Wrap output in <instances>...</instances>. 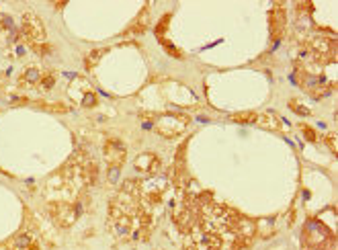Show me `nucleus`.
Listing matches in <instances>:
<instances>
[{"label": "nucleus", "instance_id": "obj_5", "mask_svg": "<svg viewBox=\"0 0 338 250\" xmlns=\"http://www.w3.org/2000/svg\"><path fill=\"white\" fill-rule=\"evenodd\" d=\"M103 156H105V162H107L109 166L121 168L125 158H127V148H125V144L121 142V139L111 137L103 144Z\"/></svg>", "mask_w": 338, "mask_h": 250}, {"label": "nucleus", "instance_id": "obj_14", "mask_svg": "<svg viewBox=\"0 0 338 250\" xmlns=\"http://www.w3.org/2000/svg\"><path fill=\"white\" fill-rule=\"evenodd\" d=\"M140 187H142V182L137 181V179H127V181L121 184V193L131 195V197H137V199H140Z\"/></svg>", "mask_w": 338, "mask_h": 250}, {"label": "nucleus", "instance_id": "obj_3", "mask_svg": "<svg viewBox=\"0 0 338 250\" xmlns=\"http://www.w3.org/2000/svg\"><path fill=\"white\" fill-rule=\"evenodd\" d=\"M47 213L58 227H70L74 222L78 220L82 213L80 203H70V201H49L47 203Z\"/></svg>", "mask_w": 338, "mask_h": 250}, {"label": "nucleus", "instance_id": "obj_29", "mask_svg": "<svg viewBox=\"0 0 338 250\" xmlns=\"http://www.w3.org/2000/svg\"><path fill=\"white\" fill-rule=\"evenodd\" d=\"M185 250H197V246L191 244V242H187V244H185Z\"/></svg>", "mask_w": 338, "mask_h": 250}, {"label": "nucleus", "instance_id": "obj_11", "mask_svg": "<svg viewBox=\"0 0 338 250\" xmlns=\"http://www.w3.org/2000/svg\"><path fill=\"white\" fill-rule=\"evenodd\" d=\"M148 25H150V6L146 4V6L142 8V13L137 15V19L133 21L131 27H129L127 31H125V33H131V35H142L144 31L148 29Z\"/></svg>", "mask_w": 338, "mask_h": 250}, {"label": "nucleus", "instance_id": "obj_2", "mask_svg": "<svg viewBox=\"0 0 338 250\" xmlns=\"http://www.w3.org/2000/svg\"><path fill=\"white\" fill-rule=\"evenodd\" d=\"M189 123H191V117L185 115V113H166V115L156 117L154 129H156L158 136L172 139V137L181 136Z\"/></svg>", "mask_w": 338, "mask_h": 250}, {"label": "nucleus", "instance_id": "obj_9", "mask_svg": "<svg viewBox=\"0 0 338 250\" xmlns=\"http://www.w3.org/2000/svg\"><path fill=\"white\" fill-rule=\"evenodd\" d=\"M80 177H82L84 187H92V184L99 181V164H94L92 160L86 158L80 164Z\"/></svg>", "mask_w": 338, "mask_h": 250}, {"label": "nucleus", "instance_id": "obj_6", "mask_svg": "<svg viewBox=\"0 0 338 250\" xmlns=\"http://www.w3.org/2000/svg\"><path fill=\"white\" fill-rule=\"evenodd\" d=\"M269 27H271V41L277 43L283 39L285 29H287V13H285V2L273 4V10L269 15Z\"/></svg>", "mask_w": 338, "mask_h": 250}, {"label": "nucleus", "instance_id": "obj_17", "mask_svg": "<svg viewBox=\"0 0 338 250\" xmlns=\"http://www.w3.org/2000/svg\"><path fill=\"white\" fill-rule=\"evenodd\" d=\"M35 107L45 109V111H49V113H68L70 111V107L64 105V103H35Z\"/></svg>", "mask_w": 338, "mask_h": 250}, {"label": "nucleus", "instance_id": "obj_26", "mask_svg": "<svg viewBox=\"0 0 338 250\" xmlns=\"http://www.w3.org/2000/svg\"><path fill=\"white\" fill-rule=\"evenodd\" d=\"M324 142H326V146L330 148V152H332V154H336V152H338V144H336V134H328V136L324 137Z\"/></svg>", "mask_w": 338, "mask_h": 250}, {"label": "nucleus", "instance_id": "obj_25", "mask_svg": "<svg viewBox=\"0 0 338 250\" xmlns=\"http://www.w3.org/2000/svg\"><path fill=\"white\" fill-rule=\"evenodd\" d=\"M299 129H301V134H303V137L308 139V142H316V137H318V136H316V132H314V129H312L310 125L301 123V125H299Z\"/></svg>", "mask_w": 338, "mask_h": 250}, {"label": "nucleus", "instance_id": "obj_24", "mask_svg": "<svg viewBox=\"0 0 338 250\" xmlns=\"http://www.w3.org/2000/svg\"><path fill=\"white\" fill-rule=\"evenodd\" d=\"M97 105V94H94L92 91H88L86 94L82 96V107H86V109H90V107H94Z\"/></svg>", "mask_w": 338, "mask_h": 250}, {"label": "nucleus", "instance_id": "obj_10", "mask_svg": "<svg viewBox=\"0 0 338 250\" xmlns=\"http://www.w3.org/2000/svg\"><path fill=\"white\" fill-rule=\"evenodd\" d=\"M256 127L260 129H269V132H281V119L273 113H256V121H254Z\"/></svg>", "mask_w": 338, "mask_h": 250}, {"label": "nucleus", "instance_id": "obj_20", "mask_svg": "<svg viewBox=\"0 0 338 250\" xmlns=\"http://www.w3.org/2000/svg\"><path fill=\"white\" fill-rule=\"evenodd\" d=\"M230 119L234 123H244L246 125V123H254L256 121V113H250V111H246V113H234Z\"/></svg>", "mask_w": 338, "mask_h": 250}, {"label": "nucleus", "instance_id": "obj_8", "mask_svg": "<svg viewBox=\"0 0 338 250\" xmlns=\"http://www.w3.org/2000/svg\"><path fill=\"white\" fill-rule=\"evenodd\" d=\"M133 166L140 172H144V175H148V177H156L158 172L162 170V162L156 154H142V156L135 158Z\"/></svg>", "mask_w": 338, "mask_h": 250}, {"label": "nucleus", "instance_id": "obj_1", "mask_svg": "<svg viewBox=\"0 0 338 250\" xmlns=\"http://www.w3.org/2000/svg\"><path fill=\"white\" fill-rule=\"evenodd\" d=\"M303 250H336V236L318 217H310L301 230Z\"/></svg>", "mask_w": 338, "mask_h": 250}, {"label": "nucleus", "instance_id": "obj_16", "mask_svg": "<svg viewBox=\"0 0 338 250\" xmlns=\"http://www.w3.org/2000/svg\"><path fill=\"white\" fill-rule=\"evenodd\" d=\"M54 84H56V72H43V76H41V80L37 84V89L41 92H47L54 89Z\"/></svg>", "mask_w": 338, "mask_h": 250}, {"label": "nucleus", "instance_id": "obj_19", "mask_svg": "<svg viewBox=\"0 0 338 250\" xmlns=\"http://www.w3.org/2000/svg\"><path fill=\"white\" fill-rule=\"evenodd\" d=\"M170 19H172V15H164L160 21H158V25H156V37L158 39H164L166 31H168V25H170Z\"/></svg>", "mask_w": 338, "mask_h": 250}, {"label": "nucleus", "instance_id": "obj_23", "mask_svg": "<svg viewBox=\"0 0 338 250\" xmlns=\"http://www.w3.org/2000/svg\"><path fill=\"white\" fill-rule=\"evenodd\" d=\"M250 246H252V240L240 238V236H236V240L232 242V250H250Z\"/></svg>", "mask_w": 338, "mask_h": 250}, {"label": "nucleus", "instance_id": "obj_28", "mask_svg": "<svg viewBox=\"0 0 338 250\" xmlns=\"http://www.w3.org/2000/svg\"><path fill=\"white\" fill-rule=\"evenodd\" d=\"M29 103V99H17V101H13V105H27Z\"/></svg>", "mask_w": 338, "mask_h": 250}, {"label": "nucleus", "instance_id": "obj_18", "mask_svg": "<svg viewBox=\"0 0 338 250\" xmlns=\"http://www.w3.org/2000/svg\"><path fill=\"white\" fill-rule=\"evenodd\" d=\"M158 41H160V45L164 47V51L168 53V56H172V58H176V60H183V58H185V53L178 49V47H174L166 37H164V39H158Z\"/></svg>", "mask_w": 338, "mask_h": 250}, {"label": "nucleus", "instance_id": "obj_13", "mask_svg": "<svg viewBox=\"0 0 338 250\" xmlns=\"http://www.w3.org/2000/svg\"><path fill=\"white\" fill-rule=\"evenodd\" d=\"M201 242L207 250H221L224 248V238L219 232H201Z\"/></svg>", "mask_w": 338, "mask_h": 250}, {"label": "nucleus", "instance_id": "obj_7", "mask_svg": "<svg viewBox=\"0 0 338 250\" xmlns=\"http://www.w3.org/2000/svg\"><path fill=\"white\" fill-rule=\"evenodd\" d=\"M172 220H174L176 227H178V230H181L183 234H191V232H195V227H197L199 215H197L191 207H187L185 203H181V205H178V207L174 209Z\"/></svg>", "mask_w": 338, "mask_h": 250}, {"label": "nucleus", "instance_id": "obj_21", "mask_svg": "<svg viewBox=\"0 0 338 250\" xmlns=\"http://www.w3.org/2000/svg\"><path fill=\"white\" fill-rule=\"evenodd\" d=\"M295 13L299 15V19L312 17V13H314V4H312V2H297V4H295Z\"/></svg>", "mask_w": 338, "mask_h": 250}, {"label": "nucleus", "instance_id": "obj_4", "mask_svg": "<svg viewBox=\"0 0 338 250\" xmlns=\"http://www.w3.org/2000/svg\"><path fill=\"white\" fill-rule=\"evenodd\" d=\"M21 33L27 39V43L31 47L33 45H41L45 43L47 35H45V27L41 23V19L35 13H25L23 19H21Z\"/></svg>", "mask_w": 338, "mask_h": 250}, {"label": "nucleus", "instance_id": "obj_15", "mask_svg": "<svg viewBox=\"0 0 338 250\" xmlns=\"http://www.w3.org/2000/svg\"><path fill=\"white\" fill-rule=\"evenodd\" d=\"M105 53H107V47H101V49H92V51H88V53H86V58H84V66H86L88 70L94 68V66H97V62L105 56Z\"/></svg>", "mask_w": 338, "mask_h": 250}, {"label": "nucleus", "instance_id": "obj_27", "mask_svg": "<svg viewBox=\"0 0 338 250\" xmlns=\"http://www.w3.org/2000/svg\"><path fill=\"white\" fill-rule=\"evenodd\" d=\"M119 170H121V168H115V166H109V181H111V182H115V181H117V179H119Z\"/></svg>", "mask_w": 338, "mask_h": 250}, {"label": "nucleus", "instance_id": "obj_22", "mask_svg": "<svg viewBox=\"0 0 338 250\" xmlns=\"http://www.w3.org/2000/svg\"><path fill=\"white\" fill-rule=\"evenodd\" d=\"M289 109H291V111H295L297 115H301V117H308V115H312V111H310L308 107L301 105L299 101H293V99L289 101Z\"/></svg>", "mask_w": 338, "mask_h": 250}, {"label": "nucleus", "instance_id": "obj_12", "mask_svg": "<svg viewBox=\"0 0 338 250\" xmlns=\"http://www.w3.org/2000/svg\"><path fill=\"white\" fill-rule=\"evenodd\" d=\"M41 76H43V72H41L37 66H29L23 72V76L19 78V84L21 86H37L39 80H41Z\"/></svg>", "mask_w": 338, "mask_h": 250}]
</instances>
